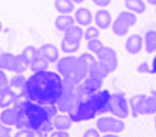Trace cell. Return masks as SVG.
I'll return each instance as SVG.
<instances>
[{"mask_svg":"<svg viewBox=\"0 0 156 137\" xmlns=\"http://www.w3.org/2000/svg\"><path fill=\"white\" fill-rule=\"evenodd\" d=\"M63 77L55 71H40L27 79L23 98L41 105L57 104L63 94Z\"/></svg>","mask_w":156,"mask_h":137,"instance_id":"cell-1","label":"cell"},{"mask_svg":"<svg viewBox=\"0 0 156 137\" xmlns=\"http://www.w3.org/2000/svg\"><path fill=\"white\" fill-rule=\"evenodd\" d=\"M14 108L17 110V121L14 124L17 129L30 128L45 135L53 132L52 118L48 116L43 105L22 98L14 103Z\"/></svg>","mask_w":156,"mask_h":137,"instance_id":"cell-2","label":"cell"},{"mask_svg":"<svg viewBox=\"0 0 156 137\" xmlns=\"http://www.w3.org/2000/svg\"><path fill=\"white\" fill-rule=\"evenodd\" d=\"M97 62L98 59H96L92 54L90 53L81 54V55H79L77 57V63H76L75 68L72 71V74L68 76H65L63 78L73 81L75 84H80V82H83V80L86 78L87 76H88L91 67Z\"/></svg>","mask_w":156,"mask_h":137,"instance_id":"cell-3","label":"cell"},{"mask_svg":"<svg viewBox=\"0 0 156 137\" xmlns=\"http://www.w3.org/2000/svg\"><path fill=\"white\" fill-rule=\"evenodd\" d=\"M68 115L73 120V122H83V121L92 120L98 114L91 98L88 97L86 100L80 101L75 109L73 110L70 113H68Z\"/></svg>","mask_w":156,"mask_h":137,"instance_id":"cell-4","label":"cell"},{"mask_svg":"<svg viewBox=\"0 0 156 137\" xmlns=\"http://www.w3.org/2000/svg\"><path fill=\"white\" fill-rule=\"evenodd\" d=\"M136 15L131 11H122L112 23V32L118 36H126L131 26L136 23Z\"/></svg>","mask_w":156,"mask_h":137,"instance_id":"cell-5","label":"cell"},{"mask_svg":"<svg viewBox=\"0 0 156 137\" xmlns=\"http://www.w3.org/2000/svg\"><path fill=\"white\" fill-rule=\"evenodd\" d=\"M109 112L111 113L113 116H115V118H128L129 113H130V105H129V101L126 97V93L121 92V91L112 93Z\"/></svg>","mask_w":156,"mask_h":137,"instance_id":"cell-6","label":"cell"},{"mask_svg":"<svg viewBox=\"0 0 156 137\" xmlns=\"http://www.w3.org/2000/svg\"><path fill=\"white\" fill-rule=\"evenodd\" d=\"M96 126L100 133L118 134L124 129L126 124L122 121V118H115V116H101L97 120Z\"/></svg>","mask_w":156,"mask_h":137,"instance_id":"cell-7","label":"cell"},{"mask_svg":"<svg viewBox=\"0 0 156 137\" xmlns=\"http://www.w3.org/2000/svg\"><path fill=\"white\" fill-rule=\"evenodd\" d=\"M111 97L112 93L109 90H99V91L90 95L98 115L109 112L110 103H111Z\"/></svg>","mask_w":156,"mask_h":137,"instance_id":"cell-8","label":"cell"},{"mask_svg":"<svg viewBox=\"0 0 156 137\" xmlns=\"http://www.w3.org/2000/svg\"><path fill=\"white\" fill-rule=\"evenodd\" d=\"M97 59L108 69L110 74L113 73L114 70L117 69L118 64H119L115 50L111 47H108V46H105L100 50V53L97 55Z\"/></svg>","mask_w":156,"mask_h":137,"instance_id":"cell-9","label":"cell"},{"mask_svg":"<svg viewBox=\"0 0 156 137\" xmlns=\"http://www.w3.org/2000/svg\"><path fill=\"white\" fill-rule=\"evenodd\" d=\"M103 80L100 78H97L95 76L88 75L86 78L83 80V82H80V88L84 90V92L87 95H91L92 93L97 92L99 90H101L102 88Z\"/></svg>","mask_w":156,"mask_h":137,"instance_id":"cell-10","label":"cell"},{"mask_svg":"<svg viewBox=\"0 0 156 137\" xmlns=\"http://www.w3.org/2000/svg\"><path fill=\"white\" fill-rule=\"evenodd\" d=\"M77 63V57L76 56H66L63 57V58L58 59L56 62V70L57 73L62 76V77H65V76H68L72 74V71L75 68V65Z\"/></svg>","mask_w":156,"mask_h":137,"instance_id":"cell-11","label":"cell"},{"mask_svg":"<svg viewBox=\"0 0 156 137\" xmlns=\"http://www.w3.org/2000/svg\"><path fill=\"white\" fill-rule=\"evenodd\" d=\"M27 84V78L22 74H17L13 76L10 80H9V86L8 87L14 92V94L17 95V98L22 99L23 94H24V87Z\"/></svg>","mask_w":156,"mask_h":137,"instance_id":"cell-12","label":"cell"},{"mask_svg":"<svg viewBox=\"0 0 156 137\" xmlns=\"http://www.w3.org/2000/svg\"><path fill=\"white\" fill-rule=\"evenodd\" d=\"M143 48V39L139 34H133L126 41V50L131 55H136Z\"/></svg>","mask_w":156,"mask_h":137,"instance_id":"cell-13","label":"cell"},{"mask_svg":"<svg viewBox=\"0 0 156 137\" xmlns=\"http://www.w3.org/2000/svg\"><path fill=\"white\" fill-rule=\"evenodd\" d=\"M39 50H40V52H41V54L43 55V57H44V58L46 59L50 64H52V63H56L57 60H58L59 50L54 44H50V43H48V44L42 45Z\"/></svg>","mask_w":156,"mask_h":137,"instance_id":"cell-14","label":"cell"},{"mask_svg":"<svg viewBox=\"0 0 156 137\" xmlns=\"http://www.w3.org/2000/svg\"><path fill=\"white\" fill-rule=\"evenodd\" d=\"M111 14L108 10H105V9L98 10L95 14L96 26L100 30H108L111 25Z\"/></svg>","mask_w":156,"mask_h":137,"instance_id":"cell-15","label":"cell"},{"mask_svg":"<svg viewBox=\"0 0 156 137\" xmlns=\"http://www.w3.org/2000/svg\"><path fill=\"white\" fill-rule=\"evenodd\" d=\"M18 100L19 99L17 98V95L14 94V92L9 87L0 89V108L1 109L9 108L12 104L14 105V103Z\"/></svg>","mask_w":156,"mask_h":137,"instance_id":"cell-16","label":"cell"},{"mask_svg":"<svg viewBox=\"0 0 156 137\" xmlns=\"http://www.w3.org/2000/svg\"><path fill=\"white\" fill-rule=\"evenodd\" d=\"M146 98L145 94H135L129 99V105H130V111L133 118H137L142 113V108L144 100Z\"/></svg>","mask_w":156,"mask_h":137,"instance_id":"cell-17","label":"cell"},{"mask_svg":"<svg viewBox=\"0 0 156 137\" xmlns=\"http://www.w3.org/2000/svg\"><path fill=\"white\" fill-rule=\"evenodd\" d=\"M30 67V64L24 57L22 56V54L20 55H13L12 58L11 66L9 71H12L14 74H23L24 71H27V69Z\"/></svg>","mask_w":156,"mask_h":137,"instance_id":"cell-18","label":"cell"},{"mask_svg":"<svg viewBox=\"0 0 156 137\" xmlns=\"http://www.w3.org/2000/svg\"><path fill=\"white\" fill-rule=\"evenodd\" d=\"M53 122L54 128L59 129V131H68L73 125V120L69 118V115H64V114H57L52 118Z\"/></svg>","mask_w":156,"mask_h":137,"instance_id":"cell-19","label":"cell"},{"mask_svg":"<svg viewBox=\"0 0 156 137\" xmlns=\"http://www.w3.org/2000/svg\"><path fill=\"white\" fill-rule=\"evenodd\" d=\"M75 21L80 26H89L92 22V13L89 9L79 8L75 12Z\"/></svg>","mask_w":156,"mask_h":137,"instance_id":"cell-20","label":"cell"},{"mask_svg":"<svg viewBox=\"0 0 156 137\" xmlns=\"http://www.w3.org/2000/svg\"><path fill=\"white\" fill-rule=\"evenodd\" d=\"M75 18H73L69 14H59L58 17L55 19V28L58 31L64 33L70 26L75 25Z\"/></svg>","mask_w":156,"mask_h":137,"instance_id":"cell-21","label":"cell"},{"mask_svg":"<svg viewBox=\"0 0 156 137\" xmlns=\"http://www.w3.org/2000/svg\"><path fill=\"white\" fill-rule=\"evenodd\" d=\"M0 121L7 126H14L17 121V110L16 108H6L0 113Z\"/></svg>","mask_w":156,"mask_h":137,"instance_id":"cell-22","label":"cell"},{"mask_svg":"<svg viewBox=\"0 0 156 137\" xmlns=\"http://www.w3.org/2000/svg\"><path fill=\"white\" fill-rule=\"evenodd\" d=\"M54 6L56 11L61 14H69L75 10V3L72 0H55Z\"/></svg>","mask_w":156,"mask_h":137,"instance_id":"cell-23","label":"cell"},{"mask_svg":"<svg viewBox=\"0 0 156 137\" xmlns=\"http://www.w3.org/2000/svg\"><path fill=\"white\" fill-rule=\"evenodd\" d=\"M145 50L147 54H153L156 52V32L150 30L144 35Z\"/></svg>","mask_w":156,"mask_h":137,"instance_id":"cell-24","label":"cell"},{"mask_svg":"<svg viewBox=\"0 0 156 137\" xmlns=\"http://www.w3.org/2000/svg\"><path fill=\"white\" fill-rule=\"evenodd\" d=\"M64 37L76 42H80L81 39L84 37V30L80 28V25H73L64 32Z\"/></svg>","mask_w":156,"mask_h":137,"instance_id":"cell-25","label":"cell"},{"mask_svg":"<svg viewBox=\"0 0 156 137\" xmlns=\"http://www.w3.org/2000/svg\"><path fill=\"white\" fill-rule=\"evenodd\" d=\"M124 5H126V9H128L129 11L137 14L144 13L145 9H146L145 2L143 0H126Z\"/></svg>","mask_w":156,"mask_h":137,"instance_id":"cell-26","label":"cell"},{"mask_svg":"<svg viewBox=\"0 0 156 137\" xmlns=\"http://www.w3.org/2000/svg\"><path fill=\"white\" fill-rule=\"evenodd\" d=\"M48 64H50V63L43 57V55L41 54V52H40V55L37 56V58H36L33 63L30 64V70L33 74L40 73V71H44V70H48Z\"/></svg>","mask_w":156,"mask_h":137,"instance_id":"cell-27","label":"cell"},{"mask_svg":"<svg viewBox=\"0 0 156 137\" xmlns=\"http://www.w3.org/2000/svg\"><path fill=\"white\" fill-rule=\"evenodd\" d=\"M154 113H156V97L153 94H151L145 98L141 114L150 115V114H154Z\"/></svg>","mask_w":156,"mask_h":137,"instance_id":"cell-28","label":"cell"},{"mask_svg":"<svg viewBox=\"0 0 156 137\" xmlns=\"http://www.w3.org/2000/svg\"><path fill=\"white\" fill-rule=\"evenodd\" d=\"M61 48L66 54L76 53L80 48V42H76V41H72V39H65L64 37L61 43Z\"/></svg>","mask_w":156,"mask_h":137,"instance_id":"cell-29","label":"cell"},{"mask_svg":"<svg viewBox=\"0 0 156 137\" xmlns=\"http://www.w3.org/2000/svg\"><path fill=\"white\" fill-rule=\"evenodd\" d=\"M12 58H13V54L6 52L3 50H0V69L9 71L10 66H11Z\"/></svg>","mask_w":156,"mask_h":137,"instance_id":"cell-30","label":"cell"},{"mask_svg":"<svg viewBox=\"0 0 156 137\" xmlns=\"http://www.w3.org/2000/svg\"><path fill=\"white\" fill-rule=\"evenodd\" d=\"M21 54H22V56L28 60L29 64H31V63H33L34 60L37 58V56L40 55V50L36 48L35 46L30 45V46H27V47L22 50Z\"/></svg>","mask_w":156,"mask_h":137,"instance_id":"cell-31","label":"cell"},{"mask_svg":"<svg viewBox=\"0 0 156 137\" xmlns=\"http://www.w3.org/2000/svg\"><path fill=\"white\" fill-rule=\"evenodd\" d=\"M48 135L43 134L39 131H34V129L30 128H23L19 129V131L14 134L13 137H46Z\"/></svg>","mask_w":156,"mask_h":137,"instance_id":"cell-32","label":"cell"},{"mask_svg":"<svg viewBox=\"0 0 156 137\" xmlns=\"http://www.w3.org/2000/svg\"><path fill=\"white\" fill-rule=\"evenodd\" d=\"M87 47H88L89 52L98 55V54L100 53V50L105 47V45H103V43L101 42L100 39H90V41H88V43H87Z\"/></svg>","mask_w":156,"mask_h":137,"instance_id":"cell-33","label":"cell"},{"mask_svg":"<svg viewBox=\"0 0 156 137\" xmlns=\"http://www.w3.org/2000/svg\"><path fill=\"white\" fill-rule=\"evenodd\" d=\"M99 35H100V31H99V29L97 26H88L86 31L84 32V37L87 41L98 39Z\"/></svg>","mask_w":156,"mask_h":137,"instance_id":"cell-34","label":"cell"},{"mask_svg":"<svg viewBox=\"0 0 156 137\" xmlns=\"http://www.w3.org/2000/svg\"><path fill=\"white\" fill-rule=\"evenodd\" d=\"M44 106L45 111L48 112V116L51 118H53L57 113H58V109H57V105L56 104H46V105H43Z\"/></svg>","mask_w":156,"mask_h":137,"instance_id":"cell-35","label":"cell"},{"mask_svg":"<svg viewBox=\"0 0 156 137\" xmlns=\"http://www.w3.org/2000/svg\"><path fill=\"white\" fill-rule=\"evenodd\" d=\"M9 86V79L3 69H0V89L7 88Z\"/></svg>","mask_w":156,"mask_h":137,"instance_id":"cell-36","label":"cell"},{"mask_svg":"<svg viewBox=\"0 0 156 137\" xmlns=\"http://www.w3.org/2000/svg\"><path fill=\"white\" fill-rule=\"evenodd\" d=\"M137 73L140 74H150L151 71V66L148 65V63L144 62L142 63V64H140L139 66H137Z\"/></svg>","mask_w":156,"mask_h":137,"instance_id":"cell-37","label":"cell"},{"mask_svg":"<svg viewBox=\"0 0 156 137\" xmlns=\"http://www.w3.org/2000/svg\"><path fill=\"white\" fill-rule=\"evenodd\" d=\"M83 137H101L100 132L98 128H89L84 133Z\"/></svg>","mask_w":156,"mask_h":137,"instance_id":"cell-38","label":"cell"},{"mask_svg":"<svg viewBox=\"0 0 156 137\" xmlns=\"http://www.w3.org/2000/svg\"><path fill=\"white\" fill-rule=\"evenodd\" d=\"M11 132V126L3 125L2 127H0V137H12Z\"/></svg>","mask_w":156,"mask_h":137,"instance_id":"cell-39","label":"cell"},{"mask_svg":"<svg viewBox=\"0 0 156 137\" xmlns=\"http://www.w3.org/2000/svg\"><path fill=\"white\" fill-rule=\"evenodd\" d=\"M48 137H69V134L67 133V131H59V129H56L55 132H52Z\"/></svg>","mask_w":156,"mask_h":137,"instance_id":"cell-40","label":"cell"},{"mask_svg":"<svg viewBox=\"0 0 156 137\" xmlns=\"http://www.w3.org/2000/svg\"><path fill=\"white\" fill-rule=\"evenodd\" d=\"M91 1L96 6L101 7V8H106V7L110 6V3H111V0H91Z\"/></svg>","mask_w":156,"mask_h":137,"instance_id":"cell-41","label":"cell"},{"mask_svg":"<svg viewBox=\"0 0 156 137\" xmlns=\"http://www.w3.org/2000/svg\"><path fill=\"white\" fill-rule=\"evenodd\" d=\"M150 74H156V56L153 58V62H152V65H151Z\"/></svg>","mask_w":156,"mask_h":137,"instance_id":"cell-42","label":"cell"},{"mask_svg":"<svg viewBox=\"0 0 156 137\" xmlns=\"http://www.w3.org/2000/svg\"><path fill=\"white\" fill-rule=\"evenodd\" d=\"M102 137H120V136H118L117 134H112V133H108V134H106L105 136Z\"/></svg>","mask_w":156,"mask_h":137,"instance_id":"cell-43","label":"cell"},{"mask_svg":"<svg viewBox=\"0 0 156 137\" xmlns=\"http://www.w3.org/2000/svg\"><path fill=\"white\" fill-rule=\"evenodd\" d=\"M74 3H77V5H79V3H83L85 1V0H72Z\"/></svg>","mask_w":156,"mask_h":137,"instance_id":"cell-44","label":"cell"},{"mask_svg":"<svg viewBox=\"0 0 156 137\" xmlns=\"http://www.w3.org/2000/svg\"><path fill=\"white\" fill-rule=\"evenodd\" d=\"M147 2L150 5H153V6H156V0H147Z\"/></svg>","mask_w":156,"mask_h":137,"instance_id":"cell-45","label":"cell"},{"mask_svg":"<svg viewBox=\"0 0 156 137\" xmlns=\"http://www.w3.org/2000/svg\"><path fill=\"white\" fill-rule=\"evenodd\" d=\"M151 93H152V94L155 95V97H156V89H152V90H151Z\"/></svg>","mask_w":156,"mask_h":137,"instance_id":"cell-46","label":"cell"},{"mask_svg":"<svg viewBox=\"0 0 156 137\" xmlns=\"http://www.w3.org/2000/svg\"><path fill=\"white\" fill-rule=\"evenodd\" d=\"M2 31V23H1V21H0V32Z\"/></svg>","mask_w":156,"mask_h":137,"instance_id":"cell-47","label":"cell"},{"mask_svg":"<svg viewBox=\"0 0 156 137\" xmlns=\"http://www.w3.org/2000/svg\"><path fill=\"white\" fill-rule=\"evenodd\" d=\"M3 125H5V124H3L2 122H1V121H0V127H2Z\"/></svg>","mask_w":156,"mask_h":137,"instance_id":"cell-48","label":"cell"},{"mask_svg":"<svg viewBox=\"0 0 156 137\" xmlns=\"http://www.w3.org/2000/svg\"><path fill=\"white\" fill-rule=\"evenodd\" d=\"M155 129H156V116H155Z\"/></svg>","mask_w":156,"mask_h":137,"instance_id":"cell-49","label":"cell"},{"mask_svg":"<svg viewBox=\"0 0 156 137\" xmlns=\"http://www.w3.org/2000/svg\"><path fill=\"white\" fill-rule=\"evenodd\" d=\"M155 12H156V10H155Z\"/></svg>","mask_w":156,"mask_h":137,"instance_id":"cell-50","label":"cell"}]
</instances>
